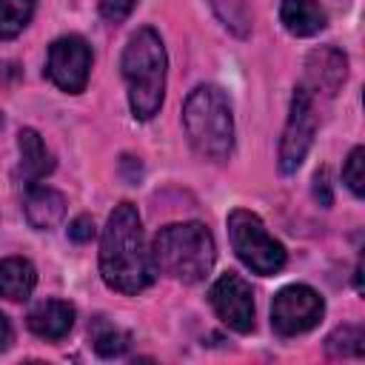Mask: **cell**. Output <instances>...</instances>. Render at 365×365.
I'll list each match as a JSON object with an SVG mask.
<instances>
[{"label":"cell","instance_id":"obj_1","mask_svg":"<svg viewBox=\"0 0 365 365\" xmlns=\"http://www.w3.org/2000/svg\"><path fill=\"white\" fill-rule=\"evenodd\" d=\"M100 274L120 294H140L154 282L151 251L145 248L143 222L131 202L114 205L100 240Z\"/></svg>","mask_w":365,"mask_h":365},{"label":"cell","instance_id":"obj_2","mask_svg":"<svg viewBox=\"0 0 365 365\" xmlns=\"http://www.w3.org/2000/svg\"><path fill=\"white\" fill-rule=\"evenodd\" d=\"M165 46L154 29H140L131 34L123 51V77L128 83V106L137 120H151L165 94Z\"/></svg>","mask_w":365,"mask_h":365},{"label":"cell","instance_id":"obj_3","mask_svg":"<svg viewBox=\"0 0 365 365\" xmlns=\"http://www.w3.org/2000/svg\"><path fill=\"white\" fill-rule=\"evenodd\" d=\"M214 237L202 222H174L157 231L151 262L180 282H200L214 265Z\"/></svg>","mask_w":365,"mask_h":365},{"label":"cell","instance_id":"obj_4","mask_svg":"<svg viewBox=\"0 0 365 365\" xmlns=\"http://www.w3.org/2000/svg\"><path fill=\"white\" fill-rule=\"evenodd\" d=\"M182 125L188 143L200 157L225 160L234 148V117L231 103L217 86H197L182 106Z\"/></svg>","mask_w":365,"mask_h":365},{"label":"cell","instance_id":"obj_5","mask_svg":"<svg viewBox=\"0 0 365 365\" xmlns=\"http://www.w3.org/2000/svg\"><path fill=\"white\" fill-rule=\"evenodd\" d=\"M228 237L237 251V257L262 277L277 274L285 265V248L265 231L262 220L245 208H237L228 214Z\"/></svg>","mask_w":365,"mask_h":365},{"label":"cell","instance_id":"obj_6","mask_svg":"<svg viewBox=\"0 0 365 365\" xmlns=\"http://www.w3.org/2000/svg\"><path fill=\"white\" fill-rule=\"evenodd\" d=\"M325 314L322 297L308 285H285L271 302V325L279 336H297L311 331Z\"/></svg>","mask_w":365,"mask_h":365},{"label":"cell","instance_id":"obj_7","mask_svg":"<svg viewBox=\"0 0 365 365\" xmlns=\"http://www.w3.org/2000/svg\"><path fill=\"white\" fill-rule=\"evenodd\" d=\"M314 131H317V117H314V106H311V91L305 86H299L291 97V114L279 140V171L282 174H294L311 143H314Z\"/></svg>","mask_w":365,"mask_h":365},{"label":"cell","instance_id":"obj_8","mask_svg":"<svg viewBox=\"0 0 365 365\" xmlns=\"http://www.w3.org/2000/svg\"><path fill=\"white\" fill-rule=\"evenodd\" d=\"M88 68H91V48L83 37L66 34L51 43L48 60H46V74L57 88H63L68 94H80L88 83Z\"/></svg>","mask_w":365,"mask_h":365},{"label":"cell","instance_id":"obj_9","mask_svg":"<svg viewBox=\"0 0 365 365\" xmlns=\"http://www.w3.org/2000/svg\"><path fill=\"white\" fill-rule=\"evenodd\" d=\"M208 299L217 311V317L237 334H248L254 328V294L251 285L240 274H222L211 291Z\"/></svg>","mask_w":365,"mask_h":365},{"label":"cell","instance_id":"obj_10","mask_svg":"<svg viewBox=\"0 0 365 365\" xmlns=\"http://www.w3.org/2000/svg\"><path fill=\"white\" fill-rule=\"evenodd\" d=\"M345 74H348V57L334 46L314 48L305 60V88L311 94L334 97L345 83Z\"/></svg>","mask_w":365,"mask_h":365},{"label":"cell","instance_id":"obj_11","mask_svg":"<svg viewBox=\"0 0 365 365\" xmlns=\"http://www.w3.org/2000/svg\"><path fill=\"white\" fill-rule=\"evenodd\" d=\"M26 322L29 331L40 339H63L74 325V305L63 299H40L37 305H31Z\"/></svg>","mask_w":365,"mask_h":365},{"label":"cell","instance_id":"obj_12","mask_svg":"<svg viewBox=\"0 0 365 365\" xmlns=\"http://www.w3.org/2000/svg\"><path fill=\"white\" fill-rule=\"evenodd\" d=\"M23 211H26V220L31 228L37 231H48L54 228L63 214H66V197L48 185H29L26 188V197H23Z\"/></svg>","mask_w":365,"mask_h":365},{"label":"cell","instance_id":"obj_13","mask_svg":"<svg viewBox=\"0 0 365 365\" xmlns=\"http://www.w3.org/2000/svg\"><path fill=\"white\" fill-rule=\"evenodd\" d=\"M17 148H20V177L26 180V185H34L54 168L51 151L46 148L43 137L34 128H23L17 134Z\"/></svg>","mask_w":365,"mask_h":365},{"label":"cell","instance_id":"obj_14","mask_svg":"<svg viewBox=\"0 0 365 365\" xmlns=\"http://www.w3.org/2000/svg\"><path fill=\"white\" fill-rule=\"evenodd\" d=\"M37 285V271L23 257H6L0 259V297L20 302L29 299Z\"/></svg>","mask_w":365,"mask_h":365},{"label":"cell","instance_id":"obj_15","mask_svg":"<svg viewBox=\"0 0 365 365\" xmlns=\"http://www.w3.org/2000/svg\"><path fill=\"white\" fill-rule=\"evenodd\" d=\"M279 20L294 37H311L325 29V11L314 0H282Z\"/></svg>","mask_w":365,"mask_h":365},{"label":"cell","instance_id":"obj_16","mask_svg":"<svg viewBox=\"0 0 365 365\" xmlns=\"http://www.w3.org/2000/svg\"><path fill=\"white\" fill-rule=\"evenodd\" d=\"M34 3L37 0H0V40H11L29 26Z\"/></svg>","mask_w":365,"mask_h":365},{"label":"cell","instance_id":"obj_17","mask_svg":"<svg viewBox=\"0 0 365 365\" xmlns=\"http://www.w3.org/2000/svg\"><path fill=\"white\" fill-rule=\"evenodd\" d=\"M325 351L331 356H362L365 354V331L359 325H339L325 339Z\"/></svg>","mask_w":365,"mask_h":365},{"label":"cell","instance_id":"obj_18","mask_svg":"<svg viewBox=\"0 0 365 365\" xmlns=\"http://www.w3.org/2000/svg\"><path fill=\"white\" fill-rule=\"evenodd\" d=\"M128 342H131L128 334L120 331V328H111V325H106L103 331L94 334V351H97L100 356H106V359L123 356V354L128 351Z\"/></svg>","mask_w":365,"mask_h":365},{"label":"cell","instance_id":"obj_19","mask_svg":"<svg viewBox=\"0 0 365 365\" xmlns=\"http://www.w3.org/2000/svg\"><path fill=\"white\" fill-rule=\"evenodd\" d=\"M342 180H345V185L351 188L354 197H362V194H365V148H362V145H356V148L348 154V160H345V165H342Z\"/></svg>","mask_w":365,"mask_h":365},{"label":"cell","instance_id":"obj_20","mask_svg":"<svg viewBox=\"0 0 365 365\" xmlns=\"http://www.w3.org/2000/svg\"><path fill=\"white\" fill-rule=\"evenodd\" d=\"M137 0H100V14L108 23H123L131 11H134Z\"/></svg>","mask_w":365,"mask_h":365},{"label":"cell","instance_id":"obj_21","mask_svg":"<svg viewBox=\"0 0 365 365\" xmlns=\"http://www.w3.org/2000/svg\"><path fill=\"white\" fill-rule=\"evenodd\" d=\"M94 237V220L88 214H80L68 222V240L71 242H88Z\"/></svg>","mask_w":365,"mask_h":365},{"label":"cell","instance_id":"obj_22","mask_svg":"<svg viewBox=\"0 0 365 365\" xmlns=\"http://www.w3.org/2000/svg\"><path fill=\"white\" fill-rule=\"evenodd\" d=\"M314 197L319 200V205H331L334 202V197H331V182H328V171L325 168H319L317 174H314Z\"/></svg>","mask_w":365,"mask_h":365},{"label":"cell","instance_id":"obj_23","mask_svg":"<svg viewBox=\"0 0 365 365\" xmlns=\"http://www.w3.org/2000/svg\"><path fill=\"white\" fill-rule=\"evenodd\" d=\"M120 174L125 177L128 185H137L140 177H143V168H140V163H137L134 157H123V160H120Z\"/></svg>","mask_w":365,"mask_h":365},{"label":"cell","instance_id":"obj_24","mask_svg":"<svg viewBox=\"0 0 365 365\" xmlns=\"http://www.w3.org/2000/svg\"><path fill=\"white\" fill-rule=\"evenodd\" d=\"M9 342H11V325H9L6 314H0V351L9 348Z\"/></svg>","mask_w":365,"mask_h":365},{"label":"cell","instance_id":"obj_25","mask_svg":"<svg viewBox=\"0 0 365 365\" xmlns=\"http://www.w3.org/2000/svg\"><path fill=\"white\" fill-rule=\"evenodd\" d=\"M0 125H3V114H0Z\"/></svg>","mask_w":365,"mask_h":365}]
</instances>
